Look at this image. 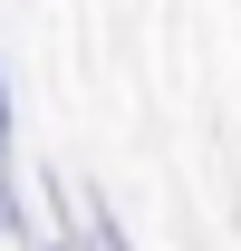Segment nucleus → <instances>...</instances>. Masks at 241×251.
<instances>
[{"mask_svg": "<svg viewBox=\"0 0 241 251\" xmlns=\"http://www.w3.org/2000/svg\"><path fill=\"white\" fill-rule=\"evenodd\" d=\"M0 203H10L20 232H29V203H20V126H10V68H0Z\"/></svg>", "mask_w": 241, "mask_h": 251, "instance_id": "obj_1", "label": "nucleus"}]
</instances>
